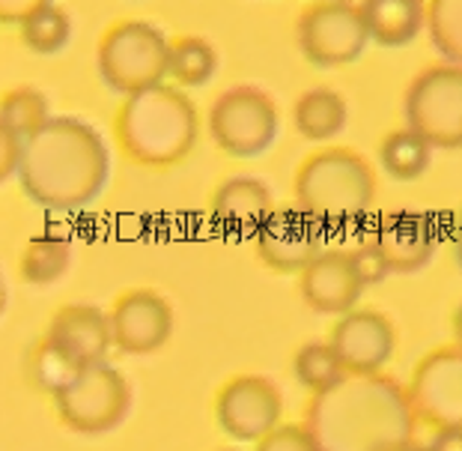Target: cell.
<instances>
[{"label":"cell","instance_id":"cell-1","mask_svg":"<svg viewBox=\"0 0 462 451\" xmlns=\"http://www.w3.org/2000/svg\"><path fill=\"white\" fill-rule=\"evenodd\" d=\"M304 425L319 451H400L415 437L409 391L385 374H343L310 398Z\"/></svg>","mask_w":462,"mask_h":451},{"label":"cell","instance_id":"cell-2","mask_svg":"<svg viewBox=\"0 0 462 451\" xmlns=\"http://www.w3.org/2000/svg\"><path fill=\"white\" fill-rule=\"evenodd\" d=\"M111 176V153L99 129L78 117H51L27 141L18 185L42 210L75 212L90 207Z\"/></svg>","mask_w":462,"mask_h":451},{"label":"cell","instance_id":"cell-3","mask_svg":"<svg viewBox=\"0 0 462 451\" xmlns=\"http://www.w3.org/2000/svg\"><path fill=\"white\" fill-rule=\"evenodd\" d=\"M123 155L143 168H171L189 159L200 138L198 108L176 84H155L125 96L114 117Z\"/></svg>","mask_w":462,"mask_h":451},{"label":"cell","instance_id":"cell-4","mask_svg":"<svg viewBox=\"0 0 462 451\" xmlns=\"http://www.w3.org/2000/svg\"><path fill=\"white\" fill-rule=\"evenodd\" d=\"M376 201V174L349 146H326L308 155L296 171V207L319 228H349Z\"/></svg>","mask_w":462,"mask_h":451},{"label":"cell","instance_id":"cell-5","mask_svg":"<svg viewBox=\"0 0 462 451\" xmlns=\"http://www.w3.org/2000/svg\"><path fill=\"white\" fill-rule=\"evenodd\" d=\"M167 63H171V39L162 27L141 18H125L105 31L96 52V70L107 90L134 96L164 84Z\"/></svg>","mask_w":462,"mask_h":451},{"label":"cell","instance_id":"cell-6","mask_svg":"<svg viewBox=\"0 0 462 451\" xmlns=\"http://www.w3.org/2000/svg\"><path fill=\"white\" fill-rule=\"evenodd\" d=\"M206 129L212 144L230 159H260L278 141V102L254 84L230 87L212 102Z\"/></svg>","mask_w":462,"mask_h":451},{"label":"cell","instance_id":"cell-7","mask_svg":"<svg viewBox=\"0 0 462 451\" xmlns=\"http://www.w3.org/2000/svg\"><path fill=\"white\" fill-rule=\"evenodd\" d=\"M60 421L84 437L111 434L132 409V386L111 362H96L78 371V377L54 395Z\"/></svg>","mask_w":462,"mask_h":451},{"label":"cell","instance_id":"cell-8","mask_svg":"<svg viewBox=\"0 0 462 451\" xmlns=\"http://www.w3.org/2000/svg\"><path fill=\"white\" fill-rule=\"evenodd\" d=\"M402 117L432 150H462V66L439 63L411 78Z\"/></svg>","mask_w":462,"mask_h":451},{"label":"cell","instance_id":"cell-9","mask_svg":"<svg viewBox=\"0 0 462 451\" xmlns=\"http://www.w3.org/2000/svg\"><path fill=\"white\" fill-rule=\"evenodd\" d=\"M296 39L304 61L319 70H340L356 63L370 45L361 6L352 0H322L304 6L296 24Z\"/></svg>","mask_w":462,"mask_h":451},{"label":"cell","instance_id":"cell-10","mask_svg":"<svg viewBox=\"0 0 462 451\" xmlns=\"http://www.w3.org/2000/svg\"><path fill=\"white\" fill-rule=\"evenodd\" d=\"M415 418L430 428H462V347H441L418 362L409 382Z\"/></svg>","mask_w":462,"mask_h":451},{"label":"cell","instance_id":"cell-11","mask_svg":"<svg viewBox=\"0 0 462 451\" xmlns=\"http://www.w3.org/2000/svg\"><path fill=\"white\" fill-rule=\"evenodd\" d=\"M283 398L272 380L257 374H239L227 380L215 398V418L236 443H260L278 428Z\"/></svg>","mask_w":462,"mask_h":451},{"label":"cell","instance_id":"cell-12","mask_svg":"<svg viewBox=\"0 0 462 451\" xmlns=\"http://www.w3.org/2000/svg\"><path fill=\"white\" fill-rule=\"evenodd\" d=\"M322 245H326V228H319L299 207H274L254 233L257 258L281 276H301L326 251Z\"/></svg>","mask_w":462,"mask_h":451},{"label":"cell","instance_id":"cell-13","mask_svg":"<svg viewBox=\"0 0 462 451\" xmlns=\"http://www.w3.org/2000/svg\"><path fill=\"white\" fill-rule=\"evenodd\" d=\"M114 347L125 356H150L173 335V308L159 290H125L111 308Z\"/></svg>","mask_w":462,"mask_h":451},{"label":"cell","instance_id":"cell-14","mask_svg":"<svg viewBox=\"0 0 462 451\" xmlns=\"http://www.w3.org/2000/svg\"><path fill=\"white\" fill-rule=\"evenodd\" d=\"M328 341L346 374H382L397 347L391 320L373 308H352L349 314H343L334 323Z\"/></svg>","mask_w":462,"mask_h":451},{"label":"cell","instance_id":"cell-15","mask_svg":"<svg viewBox=\"0 0 462 451\" xmlns=\"http://www.w3.org/2000/svg\"><path fill=\"white\" fill-rule=\"evenodd\" d=\"M373 240L379 242L382 254H385L391 276H418L436 258L439 228L430 212L394 210L379 219Z\"/></svg>","mask_w":462,"mask_h":451},{"label":"cell","instance_id":"cell-16","mask_svg":"<svg viewBox=\"0 0 462 451\" xmlns=\"http://www.w3.org/2000/svg\"><path fill=\"white\" fill-rule=\"evenodd\" d=\"M45 338L60 347L78 368L96 365V362H105L107 350L114 347L111 314H105L99 305L72 302L54 314Z\"/></svg>","mask_w":462,"mask_h":451},{"label":"cell","instance_id":"cell-17","mask_svg":"<svg viewBox=\"0 0 462 451\" xmlns=\"http://www.w3.org/2000/svg\"><path fill=\"white\" fill-rule=\"evenodd\" d=\"M299 290L304 305L317 314H349L358 305L364 281L352 267L349 251H322L308 269L301 272Z\"/></svg>","mask_w":462,"mask_h":451},{"label":"cell","instance_id":"cell-18","mask_svg":"<svg viewBox=\"0 0 462 451\" xmlns=\"http://www.w3.org/2000/svg\"><path fill=\"white\" fill-rule=\"evenodd\" d=\"M274 212L272 189L260 176L236 174L212 194V215L230 233H257L260 224Z\"/></svg>","mask_w":462,"mask_h":451},{"label":"cell","instance_id":"cell-19","mask_svg":"<svg viewBox=\"0 0 462 451\" xmlns=\"http://www.w3.org/2000/svg\"><path fill=\"white\" fill-rule=\"evenodd\" d=\"M361 15L370 42L382 48L411 45L427 27L424 0H361Z\"/></svg>","mask_w":462,"mask_h":451},{"label":"cell","instance_id":"cell-20","mask_svg":"<svg viewBox=\"0 0 462 451\" xmlns=\"http://www.w3.org/2000/svg\"><path fill=\"white\" fill-rule=\"evenodd\" d=\"M349 105L331 87H310L292 105V126L304 141L322 144L346 129Z\"/></svg>","mask_w":462,"mask_h":451},{"label":"cell","instance_id":"cell-21","mask_svg":"<svg viewBox=\"0 0 462 451\" xmlns=\"http://www.w3.org/2000/svg\"><path fill=\"white\" fill-rule=\"evenodd\" d=\"M379 164L391 180L415 183L432 164V144L420 138L415 129H394L379 144Z\"/></svg>","mask_w":462,"mask_h":451},{"label":"cell","instance_id":"cell-22","mask_svg":"<svg viewBox=\"0 0 462 451\" xmlns=\"http://www.w3.org/2000/svg\"><path fill=\"white\" fill-rule=\"evenodd\" d=\"M69 267H72V242L60 233H36L27 240L22 260H18L22 278L27 284H36V287L60 281Z\"/></svg>","mask_w":462,"mask_h":451},{"label":"cell","instance_id":"cell-23","mask_svg":"<svg viewBox=\"0 0 462 451\" xmlns=\"http://www.w3.org/2000/svg\"><path fill=\"white\" fill-rule=\"evenodd\" d=\"M218 75V52L203 36L185 33L171 39V63L167 78L176 87H206Z\"/></svg>","mask_w":462,"mask_h":451},{"label":"cell","instance_id":"cell-24","mask_svg":"<svg viewBox=\"0 0 462 451\" xmlns=\"http://www.w3.org/2000/svg\"><path fill=\"white\" fill-rule=\"evenodd\" d=\"M48 120H51V105L36 87H15V90H6L4 99H0V126L22 135L24 141H31Z\"/></svg>","mask_w":462,"mask_h":451},{"label":"cell","instance_id":"cell-25","mask_svg":"<svg viewBox=\"0 0 462 451\" xmlns=\"http://www.w3.org/2000/svg\"><path fill=\"white\" fill-rule=\"evenodd\" d=\"M18 31H22V42L33 54L51 57L57 52H63L69 39H72V18H69L63 6L48 4L27 18L24 24H18Z\"/></svg>","mask_w":462,"mask_h":451},{"label":"cell","instance_id":"cell-26","mask_svg":"<svg viewBox=\"0 0 462 451\" xmlns=\"http://www.w3.org/2000/svg\"><path fill=\"white\" fill-rule=\"evenodd\" d=\"M427 33L441 61L462 66V0H430Z\"/></svg>","mask_w":462,"mask_h":451},{"label":"cell","instance_id":"cell-27","mask_svg":"<svg viewBox=\"0 0 462 451\" xmlns=\"http://www.w3.org/2000/svg\"><path fill=\"white\" fill-rule=\"evenodd\" d=\"M292 368H296V380L308 391H313V395L326 391L346 374V368H343L340 356L334 352L331 341H308V344L296 352Z\"/></svg>","mask_w":462,"mask_h":451},{"label":"cell","instance_id":"cell-28","mask_svg":"<svg viewBox=\"0 0 462 451\" xmlns=\"http://www.w3.org/2000/svg\"><path fill=\"white\" fill-rule=\"evenodd\" d=\"M27 371H31V377H33L36 386L54 398L57 391L66 389L69 382L78 377V371H81V368H78L60 347L51 344L48 338H42L33 347L31 359H27Z\"/></svg>","mask_w":462,"mask_h":451},{"label":"cell","instance_id":"cell-29","mask_svg":"<svg viewBox=\"0 0 462 451\" xmlns=\"http://www.w3.org/2000/svg\"><path fill=\"white\" fill-rule=\"evenodd\" d=\"M349 258H352V267H356V272H358L361 281H364V287L385 281V278L391 276L388 260H385V254H382L379 242L373 240V233H370V237H364V240L356 245V249L349 251Z\"/></svg>","mask_w":462,"mask_h":451},{"label":"cell","instance_id":"cell-30","mask_svg":"<svg viewBox=\"0 0 462 451\" xmlns=\"http://www.w3.org/2000/svg\"><path fill=\"white\" fill-rule=\"evenodd\" d=\"M257 451H319V443L308 425H278L260 439Z\"/></svg>","mask_w":462,"mask_h":451},{"label":"cell","instance_id":"cell-31","mask_svg":"<svg viewBox=\"0 0 462 451\" xmlns=\"http://www.w3.org/2000/svg\"><path fill=\"white\" fill-rule=\"evenodd\" d=\"M24 150H27V141L22 135H15L0 126V180H13V176H18Z\"/></svg>","mask_w":462,"mask_h":451},{"label":"cell","instance_id":"cell-32","mask_svg":"<svg viewBox=\"0 0 462 451\" xmlns=\"http://www.w3.org/2000/svg\"><path fill=\"white\" fill-rule=\"evenodd\" d=\"M54 0H0V22L4 24H24L33 13Z\"/></svg>","mask_w":462,"mask_h":451},{"label":"cell","instance_id":"cell-33","mask_svg":"<svg viewBox=\"0 0 462 451\" xmlns=\"http://www.w3.org/2000/svg\"><path fill=\"white\" fill-rule=\"evenodd\" d=\"M427 451H462V428H439L430 437Z\"/></svg>","mask_w":462,"mask_h":451},{"label":"cell","instance_id":"cell-34","mask_svg":"<svg viewBox=\"0 0 462 451\" xmlns=\"http://www.w3.org/2000/svg\"><path fill=\"white\" fill-rule=\"evenodd\" d=\"M454 260H457V267L462 269V215H459V221L454 228Z\"/></svg>","mask_w":462,"mask_h":451},{"label":"cell","instance_id":"cell-35","mask_svg":"<svg viewBox=\"0 0 462 451\" xmlns=\"http://www.w3.org/2000/svg\"><path fill=\"white\" fill-rule=\"evenodd\" d=\"M454 338H457V344L462 347V305L454 314Z\"/></svg>","mask_w":462,"mask_h":451},{"label":"cell","instance_id":"cell-36","mask_svg":"<svg viewBox=\"0 0 462 451\" xmlns=\"http://www.w3.org/2000/svg\"><path fill=\"white\" fill-rule=\"evenodd\" d=\"M400 451H427V446H418V443H406Z\"/></svg>","mask_w":462,"mask_h":451},{"label":"cell","instance_id":"cell-37","mask_svg":"<svg viewBox=\"0 0 462 451\" xmlns=\"http://www.w3.org/2000/svg\"><path fill=\"white\" fill-rule=\"evenodd\" d=\"M310 4H322V0H310Z\"/></svg>","mask_w":462,"mask_h":451}]
</instances>
